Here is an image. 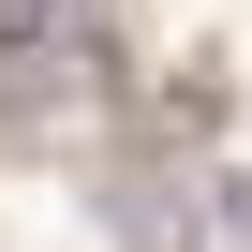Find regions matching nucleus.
<instances>
[{
  "mask_svg": "<svg viewBox=\"0 0 252 252\" xmlns=\"http://www.w3.org/2000/svg\"><path fill=\"white\" fill-rule=\"evenodd\" d=\"M74 15H89V0H0V119L45 104V74L74 60Z\"/></svg>",
  "mask_w": 252,
  "mask_h": 252,
  "instance_id": "1",
  "label": "nucleus"
}]
</instances>
